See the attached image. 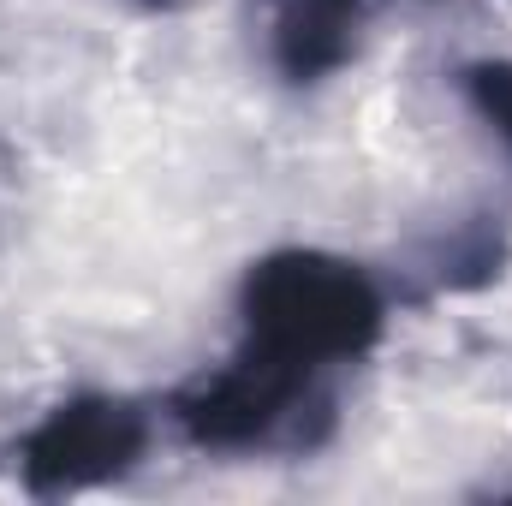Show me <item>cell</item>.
<instances>
[{"mask_svg": "<svg viewBox=\"0 0 512 506\" xmlns=\"http://www.w3.org/2000/svg\"><path fill=\"white\" fill-rule=\"evenodd\" d=\"M322 411L316 370L280 364L268 352L245 346L227 370L203 376L179 399V423L203 447H274L304 441V417Z\"/></svg>", "mask_w": 512, "mask_h": 506, "instance_id": "obj_2", "label": "cell"}, {"mask_svg": "<svg viewBox=\"0 0 512 506\" xmlns=\"http://www.w3.org/2000/svg\"><path fill=\"white\" fill-rule=\"evenodd\" d=\"M376 334H382V292L358 262L280 251L245 274V346L280 364L322 376L370 352Z\"/></svg>", "mask_w": 512, "mask_h": 506, "instance_id": "obj_1", "label": "cell"}, {"mask_svg": "<svg viewBox=\"0 0 512 506\" xmlns=\"http://www.w3.org/2000/svg\"><path fill=\"white\" fill-rule=\"evenodd\" d=\"M143 441H149V423H143L137 405L90 393V399H72V405L48 411L24 435L18 471L36 495H72V489H96V483L131 471Z\"/></svg>", "mask_w": 512, "mask_h": 506, "instance_id": "obj_3", "label": "cell"}, {"mask_svg": "<svg viewBox=\"0 0 512 506\" xmlns=\"http://www.w3.org/2000/svg\"><path fill=\"white\" fill-rule=\"evenodd\" d=\"M256 6L274 72L286 84H322L352 60L370 0H256Z\"/></svg>", "mask_w": 512, "mask_h": 506, "instance_id": "obj_4", "label": "cell"}, {"mask_svg": "<svg viewBox=\"0 0 512 506\" xmlns=\"http://www.w3.org/2000/svg\"><path fill=\"white\" fill-rule=\"evenodd\" d=\"M465 90H471L477 114L512 143V66L507 60H483V66H471V72H465Z\"/></svg>", "mask_w": 512, "mask_h": 506, "instance_id": "obj_5", "label": "cell"}]
</instances>
